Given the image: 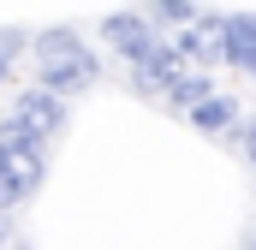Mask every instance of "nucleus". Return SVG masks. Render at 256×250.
Returning <instances> with one entry per match:
<instances>
[{
    "label": "nucleus",
    "instance_id": "8",
    "mask_svg": "<svg viewBox=\"0 0 256 250\" xmlns=\"http://www.w3.org/2000/svg\"><path fill=\"white\" fill-rule=\"evenodd\" d=\"M202 12H208V6H185V0H155V6H143V18L155 24V36H161V42H167V30H173V36H179V30H191Z\"/></svg>",
    "mask_w": 256,
    "mask_h": 250
},
{
    "label": "nucleus",
    "instance_id": "7",
    "mask_svg": "<svg viewBox=\"0 0 256 250\" xmlns=\"http://www.w3.org/2000/svg\"><path fill=\"white\" fill-rule=\"evenodd\" d=\"M226 66L256 78V12H226Z\"/></svg>",
    "mask_w": 256,
    "mask_h": 250
},
{
    "label": "nucleus",
    "instance_id": "10",
    "mask_svg": "<svg viewBox=\"0 0 256 250\" xmlns=\"http://www.w3.org/2000/svg\"><path fill=\"white\" fill-rule=\"evenodd\" d=\"M238 149H244V161L256 167V114H244V125H238Z\"/></svg>",
    "mask_w": 256,
    "mask_h": 250
},
{
    "label": "nucleus",
    "instance_id": "11",
    "mask_svg": "<svg viewBox=\"0 0 256 250\" xmlns=\"http://www.w3.org/2000/svg\"><path fill=\"white\" fill-rule=\"evenodd\" d=\"M0 250H12V220L0 214Z\"/></svg>",
    "mask_w": 256,
    "mask_h": 250
},
{
    "label": "nucleus",
    "instance_id": "6",
    "mask_svg": "<svg viewBox=\"0 0 256 250\" xmlns=\"http://www.w3.org/2000/svg\"><path fill=\"white\" fill-rule=\"evenodd\" d=\"M185 120H191L196 131H202V137H238V125H244V114H238V102H232V96L220 90V96H208L202 108H191Z\"/></svg>",
    "mask_w": 256,
    "mask_h": 250
},
{
    "label": "nucleus",
    "instance_id": "2",
    "mask_svg": "<svg viewBox=\"0 0 256 250\" xmlns=\"http://www.w3.org/2000/svg\"><path fill=\"white\" fill-rule=\"evenodd\" d=\"M48 155H54V149H42L30 131H18L12 120H0V214L24 208V202L42 190Z\"/></svg>",
    "mask_w": 256,
    "mask_h": 250
},
{
    "label": "nucleus",
    "instance_id": "3",
    "mask_svg": "<svg viewBox=\"0 0 256 250\" xmlns=\"http://www.w3.org/2000/svg\"><path fill=\"white\" fill-rule=\"evenodd\" d=\"M6 120L18 125V131H30L42 149H54L66 131H72V102H66V96H48V90H36V84H30V90H18V96H12Z\"/></svg>",
    "mask_w": 256,
    "mask_h": 250
},
{
    "label": "nucleus",
    "instance_id": "5",
    "mask_svg": "<svg viewBox=\"0 0 256 250\" xmlns=\"http://www.w3.org/2000/svg\"><path fill=\"white\" fill-rule=\"evenodd\" d=\"M173 42V54L179 60H191V66H202V72H214V66H226V12H202L191 30H179V36H167Z\"/></svg>",
    "mask_w": 256,
    "mask_h": 250
},
{
    "label": "nucleus",
    "instance_id": "12",
    "mask_svg": "<svg viewBox=\"0 0 256 250\" xmlns=\"http://www.w3.org/2000/svg\"><path fill=\"white\" fill-rule=\"evenodd\" d=\"M244 250H256V232H250V238H244Z\"/></svg>",
    "mask_w": 256,
    "mask_h": 250
},
{
    "label": "nucleus",
    "instance_id": "4",
    "mask_svg": "<svg viewBox=\"0 0 256 250\" xmlns=\"http://www.w3.org/2000/svg\"><path fill=\"white\" fill-rule=\"evenodd\" d=\"M102 42L126 60V72H137V66H149L155 54H161V36H155V24L143 18V6L108 12V18H102Z\"/></svg>",
    "mask_w": 256,
    "mask_h": 250
},
{
    "label": "nucleus",
    "instance_id": "9",
    "mask_svg": "<svg viewBox=\"0 0 256 250\" xmlns=\"http://www.w3.org/2000/svg\"><path fill=\"white\" fill-rule=\"evenodd\" d=\"M18 54H30V36H24V30H0V84L12 78Z\"/></svg>",
    "mask_w": 256,
    "mask_h": 250
},
{
    "label": "nucleus",
    "instance_id": "1",
    "mask_svg": "<svg viewBox=\"0 0 256 250\" xmlns=\"http://www.w3.org/2000/svg\"><path fill=\"white\" fill-rule=\"evenodd\" d=\"M30 66H36V90L66 96V102L102 84V54H96L78 30H66V24L30 36Z\"/></svg>",
    "mask_w": 256,
    "mask_h": 250
}]
</instances>
